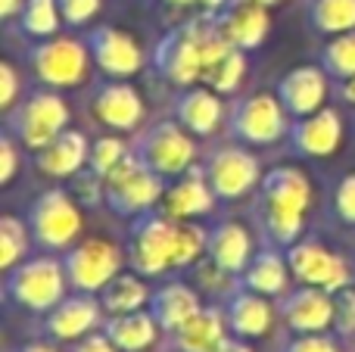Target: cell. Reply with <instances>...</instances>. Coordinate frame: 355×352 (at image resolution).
Segmentation results:
<instances>
[{
	"mask_svg": "<svg viewBox=\"0 0 355 352\" xmlns=\"http://www.w3.org/2000/svg\"><path fill=\"white\" fill-rule=\"evenodd\" d=\"M231 50L227 37L218 31L212 12L202 10V16L172 28L153 50V66L175 87H190L202 81V72L215 60Z\"/></svg>",
	"mask_w": 355,
	"mask_h": 352,
	"instance_id": "cell-1",
	"label": "cell"
},
{
	"mask_svg": "<svg viewBox=\"0 0 355 352\" xmlns=\"http://www.w3.org/2000/svg\"><path fill=\"white\" fill-rule=\"evenodd\" d=\"M69 293L66 268H62V256L44 253L28 256L10 272H3V297L6 303L19 306L35 315H47L56 303Z\"/></svg>",
	"mask_w": 355,
	"mask_h": 352,
	"instance_id": "cell-2",
	"label": "cell"
},
{
	"mask_svg": "<svg viewBox=\"0 0 355 352\" xmlns=\"http://www.w3.org/2000/svg\"><path fill=\"white\" fill-rule=\"evenodd\" d=\"M69 118L72 112H69L66 100L53 87H37V91L25 94L12 109H6L3 131H10L22 143V150L37 153L69 128Z\"/></svg>",
	"mask_w": 355,
	"mask_h": 352,
	"instance_id": "cell-3",
	"label": "cell"
},
{
	"mask_svg": "<svg viewBox=\"0 0 355 352\" xmlns=\"http://www.w3.org/2000/svg\"><path fill=\"white\" fill-rule=\"evenodd\" d=\"M175 237L178 222L168 212H162V206L131 218L125 234V256L131 272L144 278H162L175 272Z\"/></svg>",
	"mask_w": 355,
	"mask_h": 352,
	"instance_id": "cell-4",
	"label": "cell"
},
{
	"mask_svg": "<svg viewBox=\"0 0 355 352\" xmlns=\"http://www.w3.org/2000/svg\"><path fill=\"white\" fill-rule=\"evenodd\" d=\"M25 225L41 253H66L81 234V209L69 187H47L25 209Z\"/></svg>",
	"mask_w": 355,
	"mask_h": 352,
	"instance_id": "cell-5",
	"label": "cell"
},
{
	"mask_svg": "<svg viewBox=\"0 0 355 352\" xmlns=\"http://www.w3.org/2000/svg\"><path fill=\"white\" fill-rule=\"evenodd\" d=\"M131 153L159 178L175 181L196 162V137L175 118H159L135 131Z\"/></svg>",
	"mask_w": 355,
	"mask_h": 352,
	"instance_id": "cell-6",
	"label": "cell"
},
{
	"mask_svg": "<svg viewBox=\"0 0 355 352\" xmlns=\"http://www.w3.org/2000/svg\"><path fill=\"white\" fill-rule=\"evenodd\" d=\"M166 187H168L166 178L150 172L135 153H128V159L103 178V206L116 218L131 222V218L156 209L162 203V197H166Z\"/></svg>",
	"mask_w": 355,
	"mask_h": 352,
	"instance_id": "cell-7",
	"label": "cell"
},
{
	"mask_svg": "<svg viewBox=\"0 0 355 352\" xmlns=\"http://www.w3.org/2000/svg\"><path fill=\"white\" fill-rule=\"evenodd\" d=\"M290 125L293 118L277 100V94H246L227 106L225 118L227 137L246 147H271L287 141Z\"/></svg>",
	"mask_w": 355,
	"mask_h": 352,
	"instance_id": "cell-8",
	"label": "cell"
},
{
	"mask_svg": "<svg viewBox=\"0 0 355 352\" xmlns=\"http://www.w3.org/2000/svg\"><path fill=\"white\" fill-rule=\"evenodd\" d=\"M200 166L206 172V181L218 203H240L243 197L256 193L259 184H262L259 159L250 153L246 143H237V141L209 147L200 156Z\"/></svg>",
	"mask_w": 355,
	"mask_h": 352,
	"instance_id": "cell-9",
	"label": "cell"
},
{
	"mask_svg": "<svg viewBox=\"0 0 355 352\" xmlns=\"http://www.w3.org/2000/svg\"><path fill=\"white\" fill-rule=\"evenodd\" d=\"M25 56H28L35 78L44 87H53V91L85 85L87 69L94 62L85 37H60V35L35 41L25 50Z\"/></svg>",
	"mask_w": 355,
	"mask_h": 352,
	"instance_id": "cell-10",
	"label": "cell"
},
{
	"mask_svg": "<svg viewBox=\"0 0 355 352\" xmlns=\"http://www.w3.org/2000/svg\"><path fill=\"white\" fill-rule=\"evenodd\" d=\"M125 259L122 249L110 240H85L75 243L62 253V268H66L69 290L78 293H100L119 272H122Z\"/></svg>",
	"mask_w": 355,
	"mask_h": 352,
	"instance_id": "cell-11",
	"label": "cell"
},
{
	"mask_svg": "<svg viewBox=\"0 0 355 352\" xmlns=\"http://www.w3.org/2000/svg\"><path fill=\"white\" fill-rule=\"evenodd\" d=\"M287 256L290 274H293L300 284L309 287H321V290H343L352 287V268L343 256H337L334 249H327L321 240L315 237H300L293 247L284 249Z\"/></svg>",
	"mask_w": 355,
	"mask_h": 352,
	"instance_id": "cell-12",
	"label": "cell"
},
{
	"mask_svg": "<svg viewBox=\"0 0 355 352\" xmlns=\"http://www.w3.org/2000/svg\"><path fill=\"white\" fill-rule=\"evenodd\" d=\"M87 112L106 131H137L144 122V100L125 78H100L87 94Z\"/></svg>",
	"mask_w": 355,
	"mask_h": 352,
	"instance_id": "cell-13",
	"label": "cell"
},
{
	"mask_svg": "<svg viewBox=\"0 0 355 352\" xmlns=\"http://www.w3.org/2000/svg\"><path fill=\"white\" fill-rule=\"evenodd\" d=\"M103 303L97 293H78L69 290L47 315L41 318V331L47 340H60V343H75L81 337L94 334L103 328Z\"/></svg>",
	"mask_w": 355,
	"mask_h": 352,
	"instance_id": "cell-14",
	"label": "cell"
},
{
	"mask_svg": "<svg viewBox=\"0 0 355 352\" xmlns=\"http://www.w3.org/2000/svg\"><path fill=\"white\" fill-rule=\"evenodd\" d=\"M275 309L290 334H324L334 328V293L321 287L300 284L277 297Z\"/></svg>",
	"mask_w": 355,
	"mask_h": 352,
	"instance_id": "cell-15",
	"label": "cell"
},
{
	"mask_svg": "<svg viewBox=\"0 0 355 352\" xmlns=\"http://www.w3.org/2000/svg\"><path fill=\"white\" fill-rule=\"evenodd\" d=\"M85 44L91 50V60L106 78H131L144 69V50L135 44V37L112 25H94L87 28Z\"/></svg>",
	"mask_w": 355,
	"mask_h": 352,
	"instance_id": "cell-16",
	"label": "cell"
},
{
	"mask_svg": "<svg viewBox=\"0 0 355 352\" xmlns=\"http://www.w3.org/2000/svg\"><path fill=\"white\" fill-rule=\"evenodd\" d=\"M340 141H343V118L334 106H321L312 116L293 118L284 143L293 156L321 159V156H331L340 147Z\"/></svg>",
	"mask_w": 355,
	"mask_h": 352,
	"instance_id": "cell-17",
	"label": "cell"
},
{
	"mask_svg": "<svg viewBox=\"0 0 355 352\" xmlns=\"http://www.w3.org/2000/svg\"><path fill=\"white\" fill-rule=\"evenodd\" d=\"M172 118L181 122L193 137L209 141L225 125L227 109L221 103V94H215L212 87L190 85V87H178V94L172 97Z\"/></svg>",
	"mask_w": 355,
	"mask_h": 352,
	"instance_id": "cell-18",
	"label": "cell"
},
{
	"mask_svg": "<svg viewBox=\"0 0 355 352\" xmlns=\"http://www.w3.org/2000/svg\"><path fill=\"white\" fill-rule=\"evenodd\" d=\"M218 306H221V312H225L227 331H231L234 337H243V340L265 337L271 331V324H275V315H277V309L271 306L268 297L246 290L243 284L227 287Z\"/></svg>",
	"mask_w": 355,
	"mask_h": 352,
	"instance_id": "cell-19",
	"label": "cell"
},
{
	"mask_svg": "<svg viewBox=\"0 0 355 352\" xmlns=\"http://www.w3.org/2000/svg\"><path fill=\"white\" fill-rule=\"evenodd\" d=\"M162 212L175 218V222H193V218H206L209 212L218 206L212 187L206 181V172H202L200 162L187 168L181 178L168 181L166 197H162Z\"/></svg>",
	"mask_w": 355,
	"mask_h": 352,
	"instance_id": "cell-20",
	"label": "cell"
},
{
	"mask_svg": "<svg viewBox=\"0 0 355 352\" xmlns=\"http://www.w3.org/2000/svg\"><path fill=\"white\" fill-rule=\"evenodd\" d=\"M327 81L331 78H327V72L321 66H296L277 78L275 94L284 103V109L290 112V118H302L324 106Z\"/></svg>",
	"mask_w": 355,
	"mask_h": 352,
	"instance_id": "cell-21",
	"label": "cell"
},
{
	"mask_svg": "<svg viewBox=\"0 0 355 352\" xmlns=\"http://www.w3.org/2000/svg\"><path fill=\"white\" fill-rule=\"evenodd\" d=\"M215 16V25L218 31L227 37L231 47H240V50H256L259 44L265 41L268 35V6L256 3V0H227Z\"/></svg>",
	"mask_w": 355,
	"mask_h": 352,
	"instance_id": "cell-22",
	"label": "cell"
},
{
	"mask_svg": "<svg viewBox=\"0 0 355 352\" xmlns=\"http://www.w3.org/2000/svg\"><path fill=\"white\" fill-rule=\"evenodd\" d=\"M256 197L275 209L306 215L312 206V184H309L306 172H300L296 166H275L271 172L262 175Z\"/></svg>",
	"mask_w": 355,
	"mask_h": 352,
	"instance_id": "cell-23",
	"label": "cell"
},
{
	"mask_svg": "<svg viewBox=\"0 0 355 352\" xmlns=\"http://www.w3.org/2000/svg\"><path fill=\"white\" fill-rule=\"evenodd\" d=\"M252 237L250 231L240 222H218L209 228V247H206V259L215 268H221L231 278H240L243 268L252 259Z\"/></svg>",
	"mask_w": 355,
	"mask_h": 352,
	"instance_id": "cell-24",
	"label": "cell"
},
{
	"mask_svg": "<svg viewBox=\"0 0 355 352\" xmlns=\"http://www.w3.org/2000/svg\"><path fill=\"white\" fill-rule=\"evenodd\" d=\"M87 156H91V143L81 131L66 128L53 143H47L44 150L31 153L35 168L47 178H75L81 168H87Z\"/></svg>",
	"mask_w": 355,
	"mask_h": 352,
	"instance_id": "cell-25",
	"label": "cell"
},
{
	"mask_svg": "<svg viewBox=\"0 0 355 352\" xmlns=\"http://www.w3.org/2000/svg\"><path fill=\"white\" fill-rule=\"evenodd\" d=\"M290 278H293V274H290L284 249L262 243V247L252 253L243 274L237 278V284H243L246 290H252V293H262V297H268V299H277L290 290Z\"/></svg>",
	"mask_w": 355,
	"mask_h": 352,
	"instance_id": "cell-26",
	"label": "cell"
},
{
	"mask_svg": "<svg viewBox=\"0 0 355 352\" xmlns=\"http://www.w3.org/2000/svg\"><path fill=\"white\" fill-rule=\"evenodd\" d=\"M227 322L221 306H202L184 328L168 334L172 352H218L227 343Z\"/></svg>",
	"mask_w": 355,
	"mask_h": 352,
	"instance_id": "cell-27",
	"label": "cell"
},
{
	"mask_svg": "<svg viewBox=\"0 0 355 352\" xmlns=\"http://www.w3.org/2000/svg\"><path fill=\"white\" fill-rule=\"evenodd\" d=\"M147 309H150V315L156 318V324L162 328V334L168 337V334H175L178 328H184V324L202 309V303H200V293L190 284H184V281H168L159 290L150 293Z\"/></svg>",
	"mask_w": 355,
	"mask_h": 352,
	"instance_id": "cell-28",
	"label": "cell"
},
{
	"mask_svg": "<svg viewBox=\"0 0 355 352\" xmlns=\"http://www.w3.org/2000/svg\"><path fill=\"white\" fill-rule=\"evenodd\" d=\"M100 331L116 343L119 352H147L150 346H156V340L162 334V328L150 315V309L125 312V315H106Z\"/></svg>",
	"mask_w": 355,
	"mask_h": 352,
	"instance_id": "cell-29",
	"label": "cell"
},
{
	"mask_svg": "<svg viewBox=\"0 0 355 352\" xmlns=\"http://www.w3.org/2000/svg\"><path fill=\"white\" fill-rule=\"evenodd\" d=\"M106 315H125V312H141L150 303V287L144 284V274L119 272L103 290L97 293Z\"/></svg>",
	"mask_w": 355,
	"mask_h": 352,
	"instance_id": "cell-30",
	"label": "cell"
},
{
	"mask_svg": "<svg viewBox=\"0 0 355 352\" xmlns=\"http://www.w3.org/2000/svg\"><path fill=\"white\" fill-rule=\"evenodd\" d=\"M306 19L315 35L337 37L355 31V0H306Z\"/></svg>",
	"mask_w": 355,
	"mask_h": 352,
	"instance_id": "cell-31",
	"label": "cell"
},
{
	"mask_svg": "<svg viewBox=\"0 0 355 352\" xmlns=\"http://www.w3.org/2000/svg\"><path fill=\"white\" fill-rule=\"evenodd\" d=\"M318 66L324 69L334 85L352 78L355 75V31H343V35L331 37L318 50Z\"/></svg>",
	"mask_w": 355,
	"mask_h": 352,
	"instance_id": "cell-32",
	"label": "cell"
},
{
	"mask_svg": "<svg viewBox=\"0 0 355 352\" xmlns=\"http://www.w3.org/2000/svg\"><path fill=\"white\" fill-rule=\"evenodd\" d=\"M62 25V12H60V0H25L22 12H19V28L22 35L44 41L53 37Z\"/></svg>",
	"mask_w": 355,
	"mask_h": 352,
	"instance_id": "cell-33",
	"label": "cell"
},
{
	"mask_svg": "<svg viewBox=\"0 0 355 352\" xmlns=\"http://www.w3.org/2000/svg\"><path fill=\"white\" fill-rule=\"evenodd\" d=\"M243 75H246V50H240V47H231L221 60H215L212 66L202 72V81L200 85H206V87H212L215 94H234L240 87V81H243Z\"/></svg>",
	"mask_w": 355,
	"mask_h": 352,
	"instance_id": "cell-34",
	"label": "cell"
},
{
	"mask_svg": "<svg viewBox=\"0 0 355 352\" xmlns=\"http://www.w3.org/2000/svg\"><path fill=\"white\" fill-rule=\"evenodd\" d=\"M31 231L25 225V218L3 215L0 218V268L10 272L12 265H19L22 259H28L31 249Z\"/></svg>",
	"mask_w": 355,
	"mask_h": 352,
	"instance_id": "cell-35",
	"label": "cell"
},
{
	"mask_svg": "<svg viewBox=\"0 0 355 352\" xmlns=\"http://www.w3.org/2000/svg\"><path fill=\"white\" fill-rule=\"evenodd\" d=\"M209 247V228H200L193 222H178L175 237V272H187L206 256Z\"/></svg>",
	"mask_w": 355,
	"mask_h": 352,
	"instance_id": "cell-36",
	"label": "cell"
},
{
	"mask_svg": "<svg viewBox=\"0 0 355 352\" xmlns=\"http://www.w3.org/2000/svg\"><path fill=\"white\" fill-rule=\"evenodd\" d=\"M128 153H131V143H125L122 137L112 131V134H103V137H97V141L91 143L87 168H91L94 175H100V178H106L112 168L122 166V162L128 159Z\"/></svg>",
	"mask_w": 355,
	"mask_h": 352,
	"instance_id": "cell-37",
	"label": "cell"
},
{
	"mask_svg": "<svg viewBox=\"0 0 355 352\" xmlns=\"http://www.w3.org/2000/svg\"><path fill=\"white\" fill-rule=\"evenodd\" d=\"M331 212L340 225L355 228V172H346L331 187Z\"/></svg>",
	"mask_w": 355,
	"mask_h": 352,
	"instance_id": "cell-38",
	"label": "cell"
},
{
	"mask_svg": "<svg viewBox=\"0 0 355 352\" xmlns=\"http://www.w3.org/2000/svg\"><path fill=\"white\" fill-rule=\"evenodd\" d=\"M334 334L340 340H355V290L343 287L334 293Z\"/></svg>",
	"mask_w": 355,
	"mask_h": 352,
	"instance_id": "cell-39",
	"label": "cell"
},
{
	"mask_svg": "<svg viewBox=\"0 0 355 352\" xmlns=\"http://www.w3.org/2000/svg\"><path fill=\"white\" fill-rule=\"evenodd\" d=\"M340 337L324 331V334H293L290 340L281 343V352H343Z\"/></svg>",
	"mask_w": 355,
	"mask_h": 352,
	"instance_id": "cell-40",
	"label": "cell"
},
{
	"mask_svg": "<svg viewBox=\"0 0 355 352\" xmlns=\"http://www.w3.org/2000/svg\"><path fill=\"white\" fill-rule=\"evenodd\" d=\"M100 6H103V0H60L62 22L72 25V28H85L100 12Z\"/></svg>",
	"mask_w": 355,
	"mask_h": 352,
	"instance_id": "cell-41",
	"label": "cell"
},
{
	"mask_svg": "<svg viewBox=\"0 0 355 352\" xmlns=\"http://www.w3.org/2000/svg\"><path fill=\"white\" fill-rule=\"evenodd\" d=\"M19 150H22V143H19L10 131H3V134H0V184H10V181L16 178Z\"/></svg>",
	"mask_w": 355,
	"mask_h": 352,
	"instance_id": "cell-42",
	"label": "cell"
},
{
	"mask_svg": "<svg viewBox=\"0 0 355 352\" xmlns=\"http://www.w3.org/2000/svg\"><path fill=\"white\" fill-rule=\"evenodd\" d=\"M19 103V72L12 62H0V109H12Z\"/></svg>",
	"mask_w": 355,
	"mask_h": 352,
	"instance_id": "cell-43",
	"label": "cell"
},
{
	"mask_svg": "<svg viewBox=\"0 0 355 352\" xmlns=\"http://www.w3.org/2000/svg\"><path fill=\"white\" fill-rule=\"evenodd\" d=\"M69 352H119V349H116V343H112L110 337L103 334V331H94V334H87V337H81V340H75Z\"/></svg>",
	"mask_w": 355,
	"mask_h": 352,
	"instance_id": "cell-44",
	"label": "cell"
},
{
	"mask_svg": "<svg viewBox=\"0 0 355 352\" xmlns=\"http://www.w3.org/2000/svg\"><path fill=\"white\" fill-rule=\"evenodd\" d=\"M337 97L343 100V103L355 106V75H352V78H346V81H340V85H337Z\"/></svg>",
	"mask_w": 355,
	"mask_h": 352,
	"instance_id": "cell-45",
	"label": "cell"
},
{
	"mask_svg": "<svg viewBox=\"0 0 355 352\" xmlns=\"http://www.w3.org/2000/svg\"><path fill=\"white\" fill-rule=\"evenodd\" d=\"M25 6V0H0V19H12L19 16Z\"/></svg>",
	"mask_w": 355,
	"mask_h": 352,
	"instance_id": "cell-46",
	"label": "cell"
},
{
	"mask_svg": "<svg viewBox=\"0 0 355 352\" xmlns=\"http://www.w3.org/2000/svg\"><path fill=\"white\" fill-rule=\"evenodd\" d=\"M218 352H252V346H250V343H246L243 340V337H227V343H225V346H221Z\"/></svg>",
	"mask_w": 355,
	"mask_h": 352,
	"instance_id": "cell-47",
	"label": "cell"
},
{
	"mask_svg": "<svg viewBox=\"0 0 355 352\" xmlns=\"http://www.w3.org/2000/svg\"><path fill=\"white\" fill-rule=\"evenodd\" d=\"M10 352H60L56 346H50L47 340H35V343H22V346L10 349Z\"/></svg>",
	"mask_w": 355,
	"mask_h": 352,
	"instance_id": "cell-48",
	"label": "cell"
},
{
	"mask_svg": "<svg viewBox=\"0 0 355 352\" xmlns=\"http://www.w3.org/2000/svg\"><path fill=\"white\" fill-rule=\"evenodd\" d=\"M225 3H227V0H200V6H202L206 12H218Z\"/></svg>",
	"mask_w": 355,
	"mask_h": 352,
	"instance_id": "cell-49",
	"label": "cell"
},
{
	"mask_svg": "<svg viewBox=\"0 0 355 352\" xmlns=\"http://www.w3.org/2000/svg\"><path fill=\"white\" fill-rule=\"evenodd\" d=\"M168 3H175V6H190V3H200V0H168Z\"/></svg>",
	"mask_w": 355,
	"mask_h": 352,
	"instance_id": "cell-50",
	"label": "cell"
},
{
	"mask_svg": "<svg viewBox=\"0 0 355 352\" xmlns=\"http://www.w3.org/2000/svg\"><path fill=\"white\" fill-rule=\"evenodd\" d=\"M256 3H262V6H268V10H271V6L281 3V0H256Z\"/></svg>",
	"mask_w": 355,
	"mask_h": 352,
	"instance_id": "cell-51",
	"label": "cell"
},
{
	"mask_svg": "<svg viewBox=\"0 0 355 352\" xmlns=\"http://www.w3.org/2000/svg\"><path fill=\"white\" fill-rule=\"evenodd\" d=\"M168 352H172V349H168Z\"/></svg>",
	"mask_w": 355,
	"mask_h": 352,
	"instance_id": "cell-52",
	"label": "cell"
}]
</instances>
